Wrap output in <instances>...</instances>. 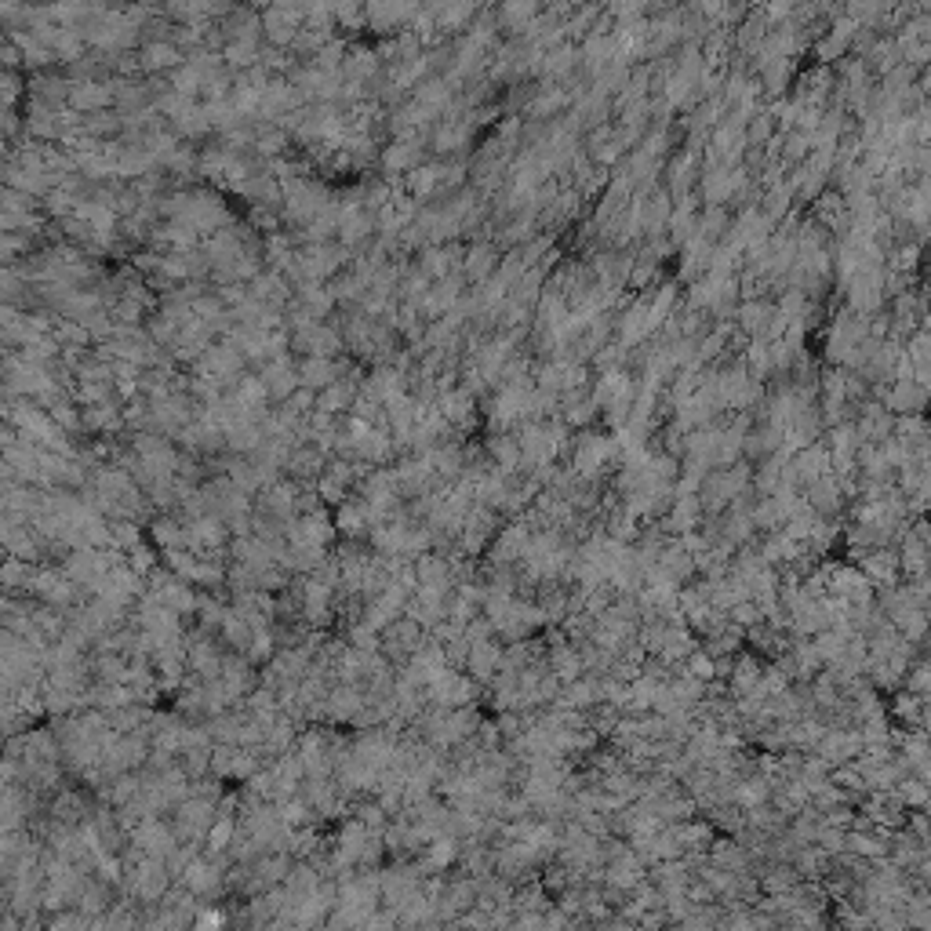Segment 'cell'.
Wrapping results in <instances>:
<instances>
[{
  "instance_id": "3957f363",
  "label": "cell",
  "mask_w": 931,
  "mask_h": 931,
  "mask_svg": "<svg viewBox=\"0 0 931 931\" xmlns=\"http://www.w3.org/2000/svg\"><path fill=\"white\" fill-rule=\"evenodd\" d=\"M790 470H793V477H797V488H808L811 481L826 477V473H830V451H826V444L815 441V444L797 448L790 459Z\"/></svg>"
},
{
  "instance_id": "6da1fadb",
  "label": "cell",
  "mask_w": 931,
  "mask_h": 931,
  "mask_svg": "<svg viewBox=\"0 0 931 931\" xmlns=\"http://www.w3.org/2000/svg\"><path fill=\"white\" fill-rule=\"evenodd\" d=\"M859 750H862L859 728H826V735L815 742V750H811V753H819V757L830 764V768H837V764L851 761V757H855Z\"/></svg>"
},
{
  "instance_id": "7c38bea8",
  "label": "cell",
  "mask_w": 931,
  "mask_h": 931,
  "mask_svg": "<svg viewBox=\"0 0 931 931\" xmlns=\"http://www.w3.org/2000/svg\"><path fill=\"white\" fill-rule=\"evenodd\" d=\"M771 313H775V306L764 299H742L739 306H735V321H739V328L750 335V339H764V331H768L771 324Z\"/></svg>"
},
{
  "instance_id": "5bb4252c",
  "label": "cell",
  "mask_w": 931,
  "mask_h": 931,
  "mask_svg": "<svg viewBox=\"0 0 931 931\" xmlns=\"http://www.w3.org/2000/svg\"><path fill=\"white\" fill-rule=\"evenodd\" d=\"M295 371H299V386L321 393L328 382H335L342 375V364H335L331 357H306Z\"/></svg>"
},
{
  "instance_id": "8fae6325",
  "label": "cell",
  "mask_w": 931,
  "mask_h": 931,
  "mask_svg": "<svg viewBox=\"0 0 931 931\" xmlns=\"http://www.w3.org/2000/svg\"><path fill=\"white\" fill-rule=\"evenodd\" d=\"M655 568L666 571V575H670L677 586H684V582L695 575V561H691V553H684V546L677 539L662 542L659 553H655Z\"/></svg>"
},
{
  "instance_id": "4fadbf2b",
  "label": "cell",
  "mask_w": 931,
  "mask_h": 931,
  "mask_svg": "<svg viewBox=\"0 0 931 931\" xmlns=\"http://www.w3.org/2000/svg\"><path fill=\"white\" fill-rule=\"evenodd\" d=\"M353 401H357V379H335L328 382L321 393H317V404L313 408L328 411V415H342V411H350Z\"/></svg>"
},
{
  "instance_id": "5b68a950",
  "label": "cell",
  "mask_w": 931,
  "mask_h": 931,
  "mask_svg": "<svg viewBox=\"0 0 931 931\" xmlns=\"http://www.w3.org/2000/svg\"><path fill=\"white\" fill-rule=\"evenodd\" d=\"M437 408L451 422V430H470L473 415H477V397L466 386H451V390H444L437 397Z\"/></svg>"
},
{
  "instance_id": "52a82bcc",
  "label": "cell",
  "mask_w": 931,
  "mask_h": 931,
  "mask_svg": "<svg viewBox=\"0 0 931 931\" xmlns=\"http://www.w3.org/2000/svg\"><path fill=\"white\" fill-rule=\"evenodd\" d=\"M484 455H488V459H491V466H495V470L510 473V477H517V473H524L521 448H517V437H513L510 430L491 433L488 441H484Z\"/></svg>"
},
{
  "instance_id": "2e32d148",
  "label": "cell",
  "mask_w": 931,
  "mask_h": 931,
  "mask_svg": "<svg viewBox=\"0 0 931 931\" xmlns=\"http://www.w3.org/2000/svg\"><path fill=\"white\" fill-rule=\"evenodd\" d=\"M473 139V128L466 121H448V124H441V128H433V150L441 153V157H448V153H455V150H462L466 142Z\"/></svg>"
},
{
  "instance_id": "30bf717a",
  "label": "cell",
  "mask_w": 931,
  "mask_h": 931,
  "mask_svg": "<svg viewBox=\"0 0 931 931\" xmlns=\"http://www.w3.org/2000/svg\"><path fill=\"white\" fill-rule=\"evenodd\" d=\"M499 655H502V644L495 641V637H488V641H473L470 644V655H466V666H462V670L470 673L477 684H484V688H488L491 673H495V666H499Z\"/></svg>"
},
{
  "instance_id": "7a4b0ae2",
  "label": "cell",
  "mask_w": 931,
  "mask_h": 931,
  "mask_svg": "<svg viewBox=\"0 0 931 931\" xmlns=\"http://www.w3.org/2000/svg\"><path fill=\"white\" fill-rule=\"evenodd\" d=\"M851 426H855V433H859L862 444H881L891 437V426H895V415H891L884 404L877 401H862L859 404V415L851 419Z\"/></svg>"
},
{
  "instance_id": "9c48e42d",
  "label": "cell",
  "mask_w": 931,
  "mask_h": 931,
  "mask_svg": "<svg viewBox=\"0 0 931 931\" xmlns=\"http://www.w3.org/2000/svg\"><path fill=\"white\" fill-rule=\"evenodd\" d=\"M368 528H371L368 502H364L361 495H346V499L335 506V531L350 535V539H361V535H368Z\"/></svg>"
},
{
  "instance_id": "ba28073f",
  "label": "cell",
  "mask_w": 931,
  "mask_h": 931,
  "mask_svg": "<svg viewBox=\"0 0 931 931\" xmlns=\"http://www.w3.org/2000/svg\"><path fill=\"white\" fill-rule=\"evenodd\" d=\"M499 248L491 241H477V244H470V248L462 251V277L466 281H473V284H481V281H488L491 273H495V266H499Z\"/></svg>"
},
{
  "instance_id": "8992f818",
  "label": "cell",
  "mask_w": 931,
  "mask_h": 931,
  "mask_svg": "<svg viewBox=\"0 0 931 931\" xmlns=\"http://www.w3.org/2000/svg\"><path fill=\"white\" fill-rule=\"evenodd\" d=\"M804 502H808L819 517H837V513L844 510V491H841V484H837V477L826 473V477H819V481H811L808 488H804Z\"/></svg>"
},
{
  "instance_id": "ac0fdd59",
  "label": "cell",
  "mask_w": 931,
  "mask_h": 931,
  "mask_svg": "<svg viewBox=\"0 0 931 931\" xmlns=\"http://www.w3.org/2000/svg\"><path fill=\"white\" fill-rule=\"evenodd\" d=\"M819 819L826 822V826H837V830H848L851 822H855V804H833V808L819 811Z\"/></svg>"
},
{
  "instance_id": "277c9868",
  "label": "cell",
  "mask_w": 931,
  "mask_h": 931,
  "mask_svg": "<svg viewBox=\"0 0 931 931\" xmlns=\"http://www.w3.org/2000/svg\"><path fill=\"white\" fill-rule=\"evenodd\" d=\"M924 401H928V386L913 379H891V386L884 390V408L891 415H921Z\"/></svg>"
},
{
  "instance_id": "e0dca14e",
  "label": "cell",
  "mask_w": 931,
  "mask_h": 931,
  "mask_svg": "<svg viewBox=\"0 0 931 931\" xmlns=\"http://www.w3.org/2000/svg\"><path fill=\"white\" fill-rule=\"evenodd\" d=\"M895 717H902V728H924V717H928V695H910V691H899L895 702H891Z\"/></svg>"
},
{
  "instance_id": "9a60e30c",
  "label": "cell",
  "mask_w": 931,
  "mask_h": 931,
  "mask_svg": "<svg viewBox=\"0 0 931 931\" xmlns=\"http://www.w3.org/2000/svg\"><path fill=\"white\" fill-rule=\"evenodd\" d=\"M419 161H422V139L419 135H411V131L408 135H401L390 150L382 153V164H386L390 171H411Z\"/></svg>"
}]
</instances>
